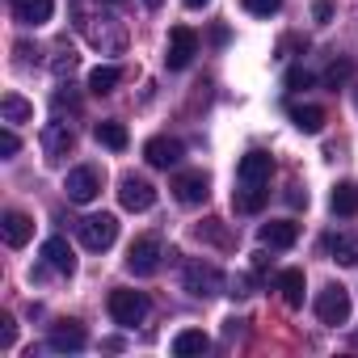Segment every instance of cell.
Masks as SVG:
<instances>
[{
    "mask_svg": "<svg viewBox=\"0 0 358 358\" xmlns=\"http://www.w3.org/2000/svg\"><path fill=\"white\" fill-rule=\"evenodd\" d=\"M182 287H186L190 295H199V299H211V295L224 291V274H220V266H211V262H186Z\"/></svg>",
    "mask_w": 358,
    "mask_h": 358,
    "instance_id": "obj_1",
    "label": "cell"
},
{
    "mask_svg": "<svg viewBox=\"0 0 358 358\" xmlns=\"http://www.w3.org/2000/svg\"><path fill=\"white\" fill-rule=\"evenodd\" d=\"M118 241V220L114 215H89V220H80V245L89 249V253H106L110 245Z\"/></svg>",
    "mask_w": 358,
    "mask_h": 358,
    "instance_id": "obj_2",
    "label": "cell"
},
{
    "mask_svg": "<svg viewBox=\"0 0 358 358\" xmlns=\"http://www.w3.org/2000/svg\"><path fill=\"white\" fill-rule=\"evenodd\" d=\"M110 316H114V324H122V329L143 324V316H148V295H143V291H110Z\"/></svg>",
    "mask_w": 358,
    "mask_h": 358,
    "instance_id": "obj_3",
    "label": "cell"
},
{
    "mask_svg": "<svg viewBox=\"0 0 358 358\" xmlns=\"http://www.w3.org/2000/svg\"><path fill=\"white\" fill-rule=\"evenodd\" d=\"M316 316H320V324H345L350 320V291L341 282H329L316 295Z\"/></svg>",
    "mask_w": 358,
    "mask_h": 358,
    "instance_id": "obj_4",
    "label": "cell"
},
{
    "mask_svg": "<svg viewBox=\"0 0 358 358\" xmlns=\"http://www.w3.org/2000/svg\"><path fill=\"white\" fill-rule=\"evenodd\" d=\"M173 194H177V203H182V207H203V203L211 199V177H207L203 169L177 173V177H173Z\"/></svg>",
    "mask_w": 358,
    "mask_h": 358,
    "instance_id": "obj_5",
    "label": "cell"
},
{
    "mask_svg": "<svg viewBox=\"0 0 358 358\" xmlns=\"http://www.w3.org/2000/svg\"><path fill=\"white\" fill-rule=\"evenodd\" d=\"M118 203H122L127 211H152V207H156V186L148 182V177L127 173L122 182H118Z\"/></svg>",
    "mask_w": 358,
    "mask_h": 358,
    "instance_id": "obj_6",
    "label": "cell"
},
{
    "mask_svg": "<svg viewBox=\"0 0 358 358\" xmlns=\"http://www.w3.org/2000/svg\"><path fill=\"white\" fill-rule=\"evenodd\" d=\"M160 241L156 236H139L131 249H127V270L131 274H139V278H152L156 270H160Z\"/></svg>",
    "mask_w": 358,
    "mask_h": 358,
    "instance_id": "obj_7",
    "label": "cell"
},
{
    "mask_svg": "<svg viewBox=\"0 0 358 358\" xmlns=\"http://www.w3.org/2000/svg\"><path fill=\"white\" fill-rule=\"evenodd\" d=\"M194 55H199V34L190 26H173L169 30V55H164V64L173 72H182V68H190Z\"/></svg>",
    "mask_w": 358,
    "mask_h": 358,
    "instance_id": "obj_8",
    "label": "cell"
},
{
    "mask_svg": "<svg viewBox=\"0 0 358 358\" xmlns=\"http://www.w3.org/2000/svg\"><path fill=\"white\" fill-rule=\"evenodd\" d=\"M270 173H274V156L262 152V148H253V152H245V156L236 160V182H241V186H266Z\"/></svg>",
    "mask_w": 358,
    "mask_h": 358,
    "instance_id": "obj_9",
    "label": "cell"
},
{
    "mask_svg": "<svg viewBox=\"0 0 358 358\" xmlns=\"http://www.w3.org/2000/svg\"><path fill=\"white\" fill-rule=\"evenodd\" d=\"M64 190H68V199H72V203H93V199L101 194V173H97L93 164H76V169L68 173Z\"/></svg>",
    "mask_w": 358,
    "mask_h": 358,
    "instance_id": "obj_10",
    "label": "cell"
},
{
    "mask_svg": "<svg viewBox=\"0 0 358 358\" xmlns=\"http://www.w3.org/2000/svg\"><path fill=\"white\" fill-rule=\"evenodd\" d=\"M47 345H51V350H59V354H76V350H85V345H89V333H85V324H80V320H55V324H51V333H47Z\"/></svg>",
    "mask_w": 358,
    "mask_h": 358,
    "instance_id": "obj_11",
    "label": "cell"
},
{
    "mask_svg": "<svg viewBox=\"0 0 358 358\" xmlns=\"http://www.w3.org/2000/svg\"><path fill=\"white\" fill-rule=\"evenodd\" d=\"M186 156V148H182V139H169V135H156V139H148L143 143V160L152 164V169H169V164H177Z\"/></svg>",
    "mask_w": 358,
    "mask_h": 358,
    "instance_id": "obj_12",
    "label": "cell"
},
{
    "mask_svg": "<svg viewBox=\"0 0 358 358\" xmlns=\"http://www.w3.org/2000/svg\"><path fill=\"white\" fill-rule=\"evenodd\" d=\"M72 148H76V135H72L68 122H47L43 127V152H47V160H64Z\"/></svg>",
    "mask_w": 358,
    "mask_h": 358,
    "instance_id": "obj_13",
    "label": "cell"
},
{
    "mask_svg": "<svg viewBox=\"0 0 358 358\" xmlns=\"http://www.w3.org/2000/svg\"><path fill=\"white\" fill-rule=\"evenodd\" d=\"M55 13V0H13V22L17 26H47Z\"/></svg>",
    "mask_w": 358,
    "mask_h": 358,
    "instance_id": "obj_14",
    "label": "cell"
},
{
    "mask_svg": "<svg viewBox=\"0 0 358 358\" xmlns=\"http://www.w3.org/2000/svg\"><path fill=\"white\" fill-rule=\"evenodd\" d=\"M262 245L266 249H291L295 241H299V224H291V220H270V224H262Z\"/></svg>",
    "mask_w": 358,
    "mask_h": 358,
    "instance_id": "obj_15",
    "label": "cell"
},
{
    "mask_svg": "<svg viewBox=\"0 0 358 358\" xmlns=\"http://www.w3.org/2000/svg\"><path fill=\"white\" fill-rule=\"evenodd\" d=\"M0 232H5V245H9V249H22V245L34 236V220L22 215V211H5V220H0Z\"/></svg>",
    "mask_w": 358,
    "mask_h": 358,
    "instance_id": "obj_16",
    "label": "cell"
},
{
    "mask_svg": "<svg viewBox=\"0 0 358 358\" xmlns=\"http://www.w3.org/2000/svg\"><path fill=\"white\" fill-rule=\"evenodd\" d=\"M324 253H329L333 262H341V266H358V236H350V232H329V236H324Z\"/></svg>",
    "mask_w": 358,
    "mask_h": 358,
    "instance_id": "obj_17",
    "label": "cell"
},
{
    "mask_svg": "<svg viewBox=\"0 0 358 358\" xmlns=\"http://www.w3.org/2000/svg\"><path fill=\"white\" fill-rule=\"evenodd\" d=\"M43 262H47L51 270H59V274H72V270H76V257H72V245H68L64 236H51V241L43 245Z\"/></svg>",
    "mask_w": 358,
    "mask_h": 358,
    "instance_id": "obj_18",
    "label": "cell"
},
{
    "mask_svg": "<svg viewBox=\"0 0 358 358\" xmlns=\"http://www.w3.org/2000/svg\"><path fill=\"white\" fill-rule=\"evenodd\" d=\"M207 350H211V337L203 329H182L173 337V354L177 358H194V354H207Z\"/></svg>",
    "mask_w": 358,
    "mask_h": 358,
    "instance_id": "obj_19",
    "label": "cell"
},
{
    "mask_svg": "<svg viewBox=\"0 0 358 358\" xmlns=\"http://www.w3.org/2000/svg\"><path fill=\"white\" fill-rule=\"evenodd\" d=\"M0 118H5L9 127H13V122H30V118H34V106H30L22 93H5V97H0Z\"/></svg>",
    "mask_w": 358,
    "mask_h": 358,
    "instance_id": "obj_20",
    "label": "cell"
},
{
    "mask_svg": "<svg viewBox=\"0 0 358 358\" xmlns=\"http://www.w3.org/2000/svg\"><path fill=\"white\" fill-rule=\"evenodd\" d=\"M93 135H97V143H106L110 152H122V148L131 143V135H127V127H122V122H114V118H106V122H97V127H93Z\"/></svg>",
    "mask_w": 358,
    "mask_h": 358,
    "instance_id": "obj_21",
    "label": "cell"
},
{
    "mask_svg": "<svg viewBox=\"0 0 358 358\" xmlns=\"http://www.w3.org/2000/svg\"><path fill=\"white\" fill-rule=\"evenodd\" d=\"M266 203H270V190H266V186H245V190H236V199H232V207H236L241 215H257Z\"/></svg>",
    "mask_w": 358,
    "mask_h": 358,
    "instance_id": "obj_22",
    "label": "cell"
},
{
    "mask_svg": "<svg viewBox=\"0 0 358 358\" xmlns=\"http://www.w3.org/2000/svg\"><path fill=\"white\" fill-rule=\"evenodd\" d=\"M333 211L341 215V220H354L358 215V186L354 182H341V186H333Z\"/></svg>",
    "mask_w": 358,
    "mask_h": 358,
    "instance_id": "obj_23",
    "label": "cell"
},
{
    "mask_svg": "<svg viewBox=\"0 0 358 358\" xmlns=\"http://www.w3.org/2000/svg\"><path fill=\"white\" fill-rule=\"evenodd\" d=\"M122 85V68H93L89 72V93H97V97H106V93H114Z\"/></svg>",
    "mask_w": 358,
    "mask_h": 358,
    "instance_id": "obj_24",
    "label": "cell"
},
{
    "mask_svg": "<svg viewBox=\"0 0 358 358\" xmlns=\"http://www.w3.org/2000/svg\"><path fill=\"white\" fill-rule=\"evenodd\" d=\"M278 291H282L287 308H303V270H282L278 274Z\"/></svg>",
    "mask_w": 358,
    "mask_h": 358,
    "instance_id": "obj_25",
    "label": "cell"
},
{
    "mask_svg": "<svg viewBox=\"0 0 358 358\" xmlns=\"http://www.w3.org/2000/svg\"><path fill=\"white\" fill-rule=\"evenodd\" d=\"M291 122H295L303 135H320V127H324V110H320V106H295V110H291Z\"/></svg>",
    "mask_w": 358,
    "mask_h": 358,
    "instance_id": "obj_26",
    "label": "cell"
},
{
    "mask_svg": "<svg viewBox=\"0 0 358 358\" xmlns=\"http://www.w3.org/2000/svg\"><path fill=\"white\" fill-rule=\"evenodd\" d=\"M51 106H55V114H80V97H76V89L72 85H64V89H55L51 93Z\"/></svg>",
    "mask_w": 358,
    "mask_h": 358,
    "instance_id": "obj_27",
    "label": "cell"
},
{
    "mask_svg": "<svg viewBox=\"0 0 358 358\" xmlns=\"http://www.w3.org/2000/svg\"><path fill=\"white\" fill-rule=\"evenodd\" d=\"M245 9H249L253 17H274V13L282 9V0H245Z\"/></svg>",
    "mask_w": 358,
    "mask_h": 358,
    "instance_id": "obj_28",
    "label": "cell"
},
{
    "mask_svg": "<svg viewBox=\"0 0 358 358\" xmlns=\"http://www.w3.org/2000/svg\"><path fill=\"white\" fill-rule=\"evenodd\" d=\"M13 341H17V324H13V316H0V350H13Z\"/></svg>",
    "mask_w": 358,
    "mask_h": 358,
    "instance_id": "obj_29",
    "label": "cell"
},
{
    "mask_svg": "<svg viewBox=\"0 0 358 358\" xmlns=\"http://www.w3.org/2000/svg\"><path fill=\"white\" fill-rule=\"evenodd\" d=\"M350 72H354L350 64H333V68L324 72V85H329V89H337V85H345V80H350Z\"/></svg>",
    "mask_w": 358,
    "mask_h": 358,
    "instance_id": "obj_30",
    "label": "cell"
},
{
    "mask_svg": "<svg viewBox=\"0 0 358 358\" xmlns=\"http://www.w3.org/2000/svg\"><path fill=\"white\" fill-rule=\"evenodd\" d=\"M17 148H22V139L5 127V131H0V156H17Z\"/></svg>",
    "mask_w": 358,
    "mask_h": 358,
    "instance_id": "obj_31",
    "label": "cell"
},
{
    "mask_svg": "<svg viewBox=\"0 0 358 358\" xmlns=\"http://www.w3.org/2000/svg\"><path fill=\"white\" fill-rule=\"evenodd\" d=\"M308 85H312V72H303V68L287 72V89H308Z\"/></svg>",
    "mask_w": 358,
    "mask_h": 358,
    "instance_id": "obj_32",
    "label": "cell"
},
{
    "mask_svg": "<svg viewBox=\"0 0 358 358\" xmlns=\"http://www.w3.org/2000/svg\"><path fill=\"white\" fill-rule=\"evenodd\" d=\"M199 236H207V241H215V245H228V236L220 232V220H207V228H199Z\"/></svg>",
    "mask_w": 358,
    "mask_h": 358,
    "instance_id": "obj_33",
    "label": "cell"
},
{
    "mask_svg": "<svg viewBox=\"0 0 358 358\" xmlns=\"http://www.w3.org/2000/svg\"><path fill=\"white\" fill-rule=\"evenodd\" d=\"M312 17H316L320 26H329V17H333V5H329V0H316V5H312Z\"/></svg>",
    "mask_w": 358,
    "mask_h": 358,
    "instance_id": "obj_34",
    "label": "cell"
},
{
    "mask_svg": "<svg viewBox=\"0 0 358 358\" xmlns=\"http://www.w3.org/2000/svg\"><path fill=\"white\" fill-rule=\"evenodd\" d=\"M287 203H291L295 211H299V207H308V190H303V186H291V190H287Z\"/></svg>",
    "mask_w": 358,
    "mask_h": 358,
    "instance_id": "obj_35",
    "label": "cell"
},
{
    "mask_svg": "<svg viewBox=\"0 0 358 358\" xmlns=\"http://www.w3.org/2000/svg\"><path fill=\"white\" fill-rule=\"evenodd\" d=\"M266 266H270V257H266V253H253V270H257V274H262V270H266Z\"/></svg>",
    "mask_w": 358,
    "mask_h": 358,
    "instance_id": "obj_36",
    "label": "cell"
},
{
    "mask_svg": "<svg viewBox=\"0 0 358 358\" xmlns=\"http://www.w3.org/2000/svg\"><path fill=\"white\" fill-rule=\"evenodd\" d=\"M186 9H203V5H211V0H182Z\"/></svg>",
    "mask_w": 358,
    "mask_h": 358,
    "instance_id": "obj_37",
    "label": "cell"
},
{
    "mask_svg": "<svg viewBox=\"0 0 358 358\" xmlns=\"http://www.w3.org/2000/svg\"><path fill=\"white\" fill-rule=\"evenodd\" d=\"M160 5H164V0H143V9H152V13H156Z\"/></svg>",
    "mask_w": 358,
    "mask_h": 358,
    "instance_id": "obj_38",
    "label": "cell"
},
{
    "mask_svg": "<svg viewBox=\"0 0 358 358\" xmlns=\"http://www.w3.org/2000/svg\"><path fill=\"white\" fill-rule=\"evenodd\" d=\"M106 5H122V0H106Z\"/></svg>",
    "mask_w": 358,
    "mask_h": 358,
    "instance_id": "obj_39",
    "label": "cell"
},
{
    "mask_svg": "<svg viewBox=\"0 0 358 358\" xmlns=\"http://www.w3.org/2000/svg\"><path fill=\"white\" fill-rule=\"evenodd\" d=\"M354 97H358V93H354Z\"/></svg>",
    "mask_w": 358,
    "mask_h": 358,
    "instance_id": "obj_40",
    "label": "cell"
}]
</instances>
